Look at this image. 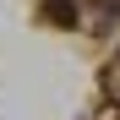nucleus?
<instances>
[{"label":"nucleus","instance_id":"1","mask_svg":"<svg viewBox=\"0 0 120 120\" xmlns=\"http://www.w3.org/2000/svg\"><path fill=\"white\" fill-rule=\"evenodd\" d=\"M76 11H82L76 0H44V16H49L55 27H76Z\"/></svg>","mask_w":120,"mask_h":120}]
</instances>
